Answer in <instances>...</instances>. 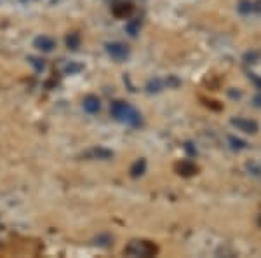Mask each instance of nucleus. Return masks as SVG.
I'll return each mask as SVG.
<instances>
[{
	"mask_svg": "<svg viewBox=\"0 0 261 258\" xmlns=\"http://www.w3.org/2000/svg\"><path fill=\"white\" fill-rule=\"evenodd\" d=\"M112 115L115 117L117 121L124 122V124H129V126H134V128L141 124V113L134 107L124 103V101H115V103L112 105Z\"/></svg>",
	"mask_w": 261,
	"mask_h": 258,
	"instance_id": "f257e3e1",
	"label": "nucleus"
},
{
	"mask_svg": "<svg viewBox=\"0 0 261 258\" xmlns=\"http://www.w3.org/2000/svg\"><path fill=\"white\" fill-rule=\"evenodd\" d=\"M145 169H146L145 159H140L138 162H134V166H133V168H130V175H133L134 178H138V176H141L143 173H145Z\"/></svg>",
	"mask_w": 261,
	"mask_h": 258,
	"instance_id": "6e6552de",
	"label": "nucleus"
},
{
	"mask_svg": "<svg viewBox=\"0 0 261 258\" xmlns=\"http://www.w3.org/2000/svg\"><path fill=\"white\" fill-rule=\"evenodd\" d=\"M112 152L110 150H105V149H94V150H89L86 154V157H91V159H110L112 157Z\"/></svg>",
	"mask_w": 261,
	"mask_h": 258,
	"instance_id": "423d86ee",
	"label": "nucleus"
},
{
	"mask_svg": "<svg viewBox=\"0 0 261 258\" xmlns=\"http://www.w3.org/2000/svg\"><path fill=\"white\" fill-rule=\"evenodd\" d=\"M239 11H241L242 14H249L251 11H254V4L249 2V0H241V4H239Z\"/></svg>",
	"mask_w": 261,
	"mask_h": 258,
	"instance_id": "9d476101",
	"label": "nucleus"
},
{
	"mask_svg": "<svg viewBox=\"0 0 261 258\" xmlns=\"http://www.w3.org/2000/svg\"><path fill=\"white\" fill-rule=\"evenodd\" d=\"M107 51H108V54L113 58V60H125L127 58V54H129V51L127 48H125L124 44H119V42H113V44H108L107 45Z\"/></svg>",
	"mask_w": 261,
	"mask_h": 258,
	"instance_id": "20e7f679",
	"label": "nucleus"
},
{
	"mask_svg": "<svg viewBox=\"0 0 261 258\" xmlns=\"http://www.w3.org/2000/svg\"><path fill=\"white\" fill-rule=\"evenodd\" d=\"M179 171H183V175L188 176V175H193V173L197 171V168L193 166V164H190V162H183L179 166Z\"/></svg>",
	"mask_w": 261,
	"mask_h": 258,
	"instance_id": "9b49d317",
	"label": "nucleus"
},
{
	"mask_svg": "<svg viewBox=\"0 0 261 258\" xmlns=\"http://www.w3.org/2000/svg\"><path fill=\"white\" fill-rule=\"evenodd\" d=\"M228 142L231 143V149H233V150H244V149H247V143L244 142V139H239V138H235V136H230Z\"/></svg>",
	"mask_w": 261,
	"mask_h": 258,
	"instance_id": "1a4fd4ad",
	"label": "nucleus"
},
{
	"mask_svg": "<svg viewBox=\"0 0 261 258\" xmlns=\"http://www.w3.org/2000/svg\"><path fill=\"white\" fill-rule=\"evenodd\" d=\"M35 48L40 51H50L54 48V40L49 39V37H39V39L35 40Z\"/></svg>",
	"mask_w": 261,
	"mask_h": 258,
	"instance_id": "0eeeda50",
	"label": "nucleus"
},
{
	"mask_svg": "<svg viewBox=\"0 0 261 258\" xmlns=\"http://www.w3.org/2000/svg\"><path fill=\"white\" fill-rule=\"evenodd\" d=\"M230 122H231V126H233V128H237L239 131L247 133V134H256V133H258V129H259L258 122H254L251 119H246V117H233Z\"/></svg>",
	"mask_w": 261,
	"mask_h": 258,
	"instance_id": "7ed1b4c3",
	"label": "nucleus"
},
{
	"mask_svg": "<svg viewBox=\"0 0 261 258\" xmlns=\"http://www.w3.org/2000/svg\"><path fill=\"white\" fill-rule=\"evenodd\" d=\"M99 108H101V105L96 96H87V98L84 100V110H86L87 113H98Z\"/></svg>",
	"mask_w": 261,
	"mask_h": 258,
	"instance_id": "39448f33",
	"label": "nucleus"
},
{
	"mask_svg": "<svg viewBox=\"0 0 261 258\" xmlns=\"http://www.w3.org/2000/svg\"><path fill=\"white\" fill-rule=\"evenodd\" d=\"M249 80H252V82H254L256 86H258L259 89H261V77H258L256 74H249Z\"/></svg>",
	"mask_w": 261,
	"mask_h": 258,
	"instance_id": "f8f14e48",
	"label": "nucleus"
},
{
	"mask_svg": "<svg viewBox=\"0 0 261 258\" xmlns=\"http://www.w3.org/2000/svg\"><path fill=\"white\" fill-rule=\"evenodd\" d=\"M124 253L129 256H153L157 253V246L148 241H130L124 248Z\"/></svg>",
	"mask_w": 261,
	"mask_h": 258,
	"instance_id": "f03ea898",
	"label": "nucleus"
},
{
	"mask_svg": "<svg viewBox=\"0 0 261 258\" xmlns=\"http://www.w3.org/2000/svg\"><path fill=\"white\" fill-rule=\"evenodd\" d=\"M259 225H261V217H259Z\"/></svg>",
	"mask_w": 261,
	"mask_h": 258,
	"instance_id": "ddd939ff",
	"label": "nucleus"
}]
</instances>
